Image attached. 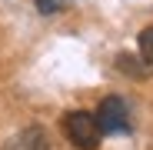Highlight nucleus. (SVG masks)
Masks as SVG:
<instances>
[{"label": "nucleus", "instance_id": "nucleus-1", "mask_svg": "<svg viewBox=\"0 0 153 150\" xmlns=\"http://www.w3.org/2000/svg\"><path fill=\"white\" fill-rule=\"evenodd\" d=\"M63 134L73 147H80V150H97L100 140H103V130H100V123H97V113L90 110H70L63 117Z\"/></svg>", "mask_w": 153, "mask_h": 150}, {"label": "nucleus", "instance_id": "nucleus-2", "mask_svg": "<svg viewBox=\"0 0 153 150\" xmlns=\"http://www.w3.org/2000/svg\"><path fill=\"white\" fill-rule=\"evenodd\" d=\"M97 123L103 134H130V110L120 97H103L97 107Z\"/></svg>", "mask_w": 153, "mask_h": 150}, {"label": "nucleus", "instance_id": "nucleus-3", "mask_svg": "<svg viewBox=\"0 0 153 150\" xmlns=\"http://www.w3.org/2000/svg\"><path fill=\"white\" fill-rule=\"evenodd\" d=\"M4 150H50V140H47V130L43 127H27V130H20L13 134Z\"/></svg>", "mask_w": 153, "mask_h": 150}, {"label": "nucleus", "instance_id": "nucleus-4", "mask_svg": "<svg viewBox=\"0 0 153 150\" xmlns=\"http://www.w3.org/2000/svg\"><path fill=\"white\" fill-rule=\"evenodd\" d=\"M117 67H120L123 73H133V77H143V73H146V67H143V63H137L130 54H120V57H117Z\"/></svg>", "mask_w": 153, "mask_h": 150}, {"label": "nucleus", "instance_id": "nucleus-5", "mask_svg": "<svg viewBox=\"0 0 153 150\" xmlns=\"http://www.w3.org/2000/svg\"><path fill=\"white\" fill-rule=\"evenodd\" d=\"M140 54H143L146 63H153V27H146L140 34Z\"/></svg>", "mask_w": 153, "mask_h": 150}, {"label": "nucleus", "instance_id": "nucleus-6", "mask_svg": "<svg viewBox=\"0 0 153 150\" xmlns=\"http://www.w3.org/2000/svg\"><path fill=\"white\" fill-rule=\"evenodd\" d=\"M63 7H67V0H37V10L40 13H57Z\"/></svg>", "mask_w": 153, "mask_h": 150}]
</instances>
